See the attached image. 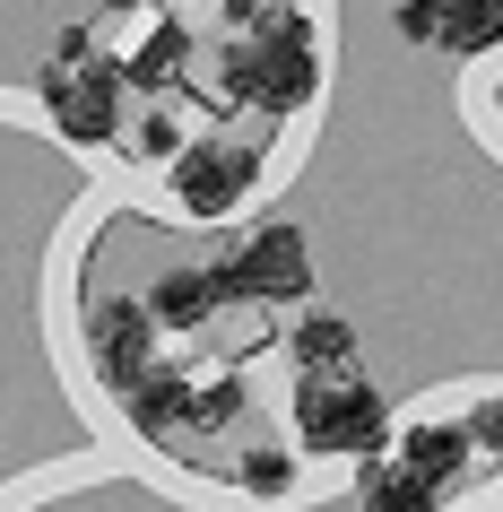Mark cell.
Returning <instances> with one entry per match:
<instances>
[{"mask_svg": "<svg viewBox=\"0 0 503 512\" xmlns=\"http://www.w3.org/2000/svg\"><path fill=\"white\" fill-rule=\"evenodd\" d=\"M226 478H235L243 504H295V495H304V452H295V443H243V452L226 460Z\"/></svg>", "mask_w": 503, "mask_h": 512, "instance_id": "7", "label": "cell"}, {"mask_svg": "<svg viewBox=\"0 0 503 512\" xmlns=\"http://www.w3.org/2000/svg\"><path fill=\"white\" fill-rule=\"evenodd\" d=\"M269 183V131L252 139H226V131H200L183 139L174 157H165V209L183 217V226H226L261 200Z\"/></svg>", "mask_w": 503, "mask_h": 512, "instance_id": "2", "label": "cell"}, {"mask_svg": "<svg viewBox=\"0 0 503 512\" xmlns=\"http://www.w3.org/2000/svg\"><path fill=\"white\" fill-rule=\"evenodd\" d=\"M157 339H165V330H157V313H148V296H131V287L87 296V374L105 382L113 400L157 365Z\"/></svg>", "mask_w": 503, "mask_h": 512, "instance_id": "4", "label": "cell"}, {"mask_svg": "<svg viewBox=\"0 0 503 512\" xmlns=\"http://www.w3.org/2000/svg\"><path fill=\"white\" fill-rule=\"evenodd\" d=\"M347 512H443V486L417 478V469L382 443L373 460H356V478H347Z\"/></svg>", "mask_w": 503, "mask_h": 512, "instance_id": "6", "label": "cell"}, {"mask_svg": "<svg viewBox=\"0 0 503 512\" xmlns=\"http://www.w3.org/2000/svg\"><path fill=\"white\" fill-rule=\"evenodd\" d=\"M217 287H226V304H287L295 313V304L313 296V235L287 209L261 217L235 252H217Z\"/></svg>", "mask_w": 503, "mask_h": 512, "instance_id": "3", "label": "cell"}, {"mask_svg": "<svg viewBox=\"0 0 503 512\" xmlns=\"http://www.w3.org/2000/svg\"><path fill=\"white\" fill-rule=\"evenodd\" d=\"M139 296H148V313H157L165 339H191V330H209L217 313H235L226 287H217V261H174V270H157Z\"/></svg>", "mask_w": 503, "mask_h": 512, "instance_id": "5", "label": "cell"}, {"mask_svg": "<svg viewBox=\"0 0 503 512\" xmlns=\"http://www.w3.org/2000/svg\"><path fill=\"white\" fill-rule=\"evenodd\" d=\"M287 417L304 460H347V469L373 460L399 426L391 391L365 374V356L356 365H287Z\"/></svg>", "mask_w": 503, "mask_h": 512, "instance_id": "1", "label": "cell"}, {"mask_svg": "<svg viewBox=\"0 0 503 512\" xmlns=\"http://www.w3.org/2000/svg\"><path fill=\"white\" fill-rule=\"evenodd\" d=\"M365 356V339H356V322H347L339 304H295V322H287V365H356Z\"/></svg>", "mask_w": 503, "mask_h": 512, "instance_id": "8", "label": "cell"}]
</instances>
